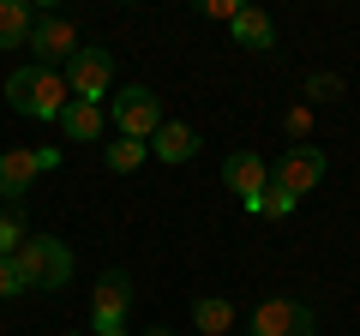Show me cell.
<instances>
[{"instance_id": "9c48e42d", "label": "cell", "mask_w": 360, "mask_h": 336, "mask_svg": "<svg viewBox=\"0 0 360 336\" xmlns=\"http://www.w3.org/2000/svg\"><path fill=\"white\" fill-rule=\"evenodd\" d=\"M252 336H319V324H312V306L300 300H264L252 312Z\"/></svg>"}, {"instance_id": "7402d4cb", "label": "cell", "mask_w": 360, "mask_h": 336, "mask_svg": "<svg viewBox=\"0 0 360 336\" xmlns=\"http://www.w3.org/2000/svg\"><path fill=\"white\" fill-rule=\"evenodd\" d=\"M307 127H312V115H307V108H295V115H288V132H295L300 144H307Z\"/></svg>"}, {"instance_id": "9a60e30c", "label": "cell", "mask_w": 360, "mask_h": 336, "mask_svg": "<svg viewBox=\"0 0 360 336\" xmlns=\"http://www.w3.org/2000/svg\"><path fill=\"white\" fill-rule=\"evenodd\" d=\"M193 324H198L205 336H229V330H234V306H229V300H217V295H205V300L193 306Z\"/></svg>"}, {"instance_id": "52a82bcc", "label": "cell", "mask_w": 360, "mask_h": 336, "mask_svg": "<svg viewBox=\"0 0 360 336\" xmlns=\"http://www.w3.org/2000/svg\"><path fill=\"white\" fill-rule=\"evenodd\" d=\"M30 49H37V66H66L84 42H78V25L72 18H60V13H37V30H30Z\"/></svg>"}, {"instance_id": "ffe728a7", "label": "cell", "mask_w": 360, "mask_h": 336, "mask_svg": "<svg viewBox=\"0 0 360 336\" xmlns=\"http://www.w3.org/2000/svg\"><path fill=\"white\" fill-rule=\"evenodd\" d=\"M13 295H30V288H25V276H18L13 259H0V300H13Z\"/></svg>"}, {"instance_id": "8fae6325", "label": "cell", "mask_w": 360, "mask_h": 336, "mask_svg": "<svg viewBox=\"0 0 360 336\" xmlns=\"http://www.w3.org/2000/svg\"><path fill=\"white\" fill-rule=\"evenodd\" d=\"M54 127H60L66 144H96V138H103V127H108V115L96 103H66V115L54 120Z\"/></svg>"}, {"instance_id": "cb8c5ba5", "label": "cell", "mask_w": 360, "mask_h": 336, "mask_svg": "<svg viewBox=\"0 0 360 336\" xmlns=\"http://www.w3.org/2000/svg\"><path fill=\"white\" fill-rule=\"evenodd\" d=\"M144 336H174V330H162V324H156V330H144Z\"/></svg>"}, {"instance_id": "30bf717a", "label": "cell", "mask_w": 360, "mask_h": 336, "mask_svg": "<svg viewBox=\"0 0 360 336\" xmlns=\"http://www.w3.org/2000/svg\"><path fill=\"white\" fill-rule=\"evenodd\" d=\"M222 186H229L240 205H258L264 186H270V162H264L258 150H234L229 162H222Z\"/></svg>"}, {"instance_id": "d6986e66", "label": "cell", "mask_w": 360, "mask_h": 336, "mask_svg": "<svg viewBox=\"0 0 360 336\" xmlns=\"http://www.w3.org/2000/svg\"><path fill=\"white\" fill-rule=\"evenodd\" d=\"M307 96H312V103H336V96H342V78H336V72H312L307 78Z\"/></svg>"}, {"instance_id": "7a4b0ae2", "label": "cell", "mask_w": 360, "mask_h": 336, "mask_svg": "<svg viewBox=\"0 0 360 336\" xmlns=\"http://www.w3.org/2000/svg\"><path fill=\"white\" fill-rule=\"evenodd\" d=\"M13 264H18V276H25V288H37V295H54V288L72 283V252H66V240H54V234H30L13 252Z\"/></svg>"}, {"instance_id": "ba28073f", "label": "cell", "mask_w": 360, "mask_h": 336, "mask_svg": "<svg viewBox=\"0 0 360 336\" xmlns=\"http://www.w3.org/2000/svg\"><path fill=\"white\" fill-rule=\"evenodd\" d=\"M132 306V276L127 271H103L90 288V330H115Z\"/></svg>"}, {"instance_id": "7c38bea8", "label": "cell", "mask_w": 360, "mask_h": 336, "mask_svg": "<svg viewBox=\"0 0 360 336\" xmlns=\"http://www.w3.org/2000/svg\"><path fill=\"white\" fill-rule=\"evenodd\" d=\"M150 156H162V162H193L198 156V132L186 127V120H162V132L150 138Z\"/></svg>"}, {"instance_id": "4fadbf2b", "label": "cell", "mask_w": 360, "mask_h": 336, "mask_svg": "<svg viewBox=\"0 0 360 336\" xmlns=\"http://www.w3.org/2000/svg\"><path fill=\"white\" fill-rule=\"evenodd\" d=\"M234 42L240 49H252V54H264V49H276V25H270V13H258V6H240V18H234Z\"/></svg>"}, {"instance_id": "44dd1931", "label": "cell", "mask_w": 360, "mask_h": 336, "mask_svg": "<svg viewBox=\"0 0 360 336\" xmlns=\"http://www.w3.org/2000/svg\"><path fill=\"white\" fill-rule=\"evenodd\" d=\"M205 18H222V25H234V18H240V0H205Z\"/></svg>"}, {"instance_id": "e0dca14e", "label": "cell", "mask_w": 360, "mask_h": 336, "mask_svg": "<svg viewBox=\"0 0 360 336\" xmlns=\"http://www.w3.org/2000/svg\"><path fill=\"white\" fill-rule=\"evenodd\" d=\"M25 240H30L25 210H18V205H6V210H0V259H13V252H18Z\"/></svg>"}, {"instance_id": "8992f818", "label": "cell", "mask_w": 360, "mask_h": 336, "mask_svg": "<svg viewBox=\"0 0 360 336\" xmlns=\"http://www.w3.org/2000/svg\"><path fill=\"white\" fill-rule=\"evenodd\" d=\"M60 168V150H0V198L18 205V198L37 186V174Z\"/></svg>"}, {"instance_id": "603a6c76", "label": "cell", "mask_w": 360, "mask_h": 336, "mask_svg": "<svg viewBox=\"0 0 360 336\" xmlns=\"http://www.w3.org/2000/svg\"><path fill=\"white\" fill-rule=\"evenodd\" d=\"M90 336H127V324H115V330H90Z\"/></svg>"}, {"instance_id": "6da1fadb", "label": "cell", "mask_w": 360, "mask_h": 336, "mask_svg": "<svg viewBox=\"0 0 360 336\" xmlns=\"http://www.w3.org/2000/svg\"><path fill=\"white\" fill-rule=\"evenodd\" d=\"M6 103L18 108L25 120H60L72 91H66V72H49V66H18L6 78Z\"/></svg>"}, {"instance_id": "ac0fdd59", "label": "cell", "mask_w": 360, "mask_h": 336, "mask_svg": "<svg viewBox=\"0 0 360 336\" xmlns=\"http://www.w3.org/2000/svg\"><path fill=\"white\" fill-rule=\"evenodd\" d=\"M295 205H300L295 193H283V186H264V198H258V205H246V210H252V217H270V222H283V217H295Z\"/></svg>"}, {"instance_id": "d4e9b609", "label": "cell", "mask_w": 360, "mask_h": 336, "mask_svg": "<svg viewBox=\"0 0 360 336\" xmlns=\"http://www.w3.org/2000/svg\"><path fill=\"white\" fill-rule=\"evenodd\" d=\"M66 336H84V330H66Z\"/></svg>"}, {"instance_id": "277c9868", "label": "cell", "mask_w": 360, "mask_h": 336, "mask_svg": "<svg viewBox=\"0 0 360 336\" xmlns=\"http://www.w3.org/2000/svg\"><path fill=\"white\" fill-rule=\"evenodd\" d=\"M270 186H283V193L307 198L324 186V150L319 144H288L283 156H276V168H270Z\"/></svg>"}, {"instance_id": "3957f363", "label": "cell", "mask_w": 360, "mask_h": 336, "mask_svg": "<svg viewBox=\"0 0 360 336\" xmlns=\"http://www.w3.org/2000/svg\"><path fill=\"white\" fill-rule=\"evenodd\" d=\"M108 120L120 127V138L150 144L156 132H162V96H156V91H144V84H132V91H120V96H115Z\"/></svg>"}, {"instance_id": "2e32d148", "label": "cell", "mask_w": 360, "mask_h": 336, "mask_svg": "<svg viewBox=\"0 0 360 336\" xmlns=\"http://www.w3.org/2000/svg\"><path fill=\"white\" fill-rule=\"evenodd\" d=\"M144 156H150V144L120 138V144H108V150H103V162H108V174H132V168H144Z\"/></svg>"}, {"instance_id": "5b68a950", "label": "cell", "mask_w": 360, "mask_h": 336, "mask_svg": "<svg viewBox=\"0 0 360 336\" xmlns=\"http://www.w3.org/2000/svg\"><path fill=\"white\" fill-rule=\"evenodd\" d=\"M108 84H115V54L108 49H78L66 60V91H72V103H96V96H108Z\"/></svg>"}, {"instance_id": "5bb4252c", "label": "cell", "mask_w": 360, "mask_h": 336, "mask_svg": "<svg viewBox=\"0 0 360 336\" xmlns=\"http://www.w3.org/2000/svg\"><path fill=\"white\" fill-rule=\"evenodd\" d=\"M30 30H37V13L25 0H0V49H30Z\"/></svg>"}]
</instances>
